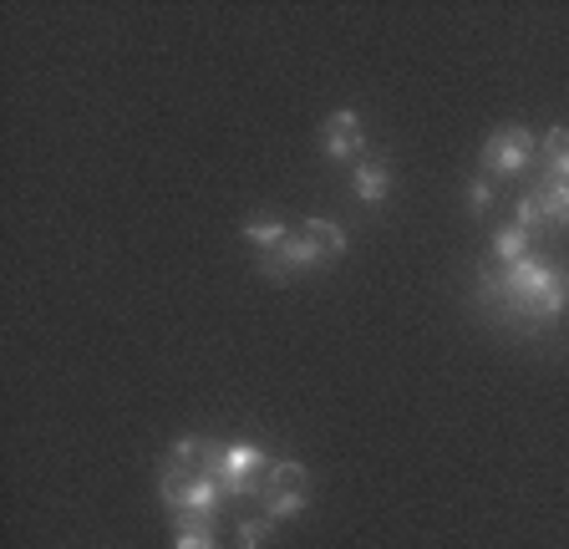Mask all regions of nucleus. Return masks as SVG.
Listing matches in <instances>:
<instances>
[{
	"instance_id": "nucleus-1",
	"label": "nucleus",
	"mask_w": 569,
	"mask_h": 549,
	"mask_svg": "<svg viewBox=\"0 0 569 549\" xmlns=\"http://www.w3.org/2000/svg\"><path fill=\"white\" fill-rule=\"evenodd\" d=\"M483 296L498 300L493 311L509 326L523 331H539V326H555L569 306V280L559 264L549 260H519V264H498L493 274H483Z\"/></svg>"
},
{
	"instance_id": "nucleus-2",
	"label": "nucleus",
	"mask_w": 569,
	"mask_h": 549,
	"mask_svg": "<svg viewBox=\"0 0 569 549\" xmlns=\"http://www.w3.org/2000/svg\"><path fill=\"white\" fill-rule=\"evenodd\" d=\"M270 463H274V458L264 453V448H254V442H229V448H219V442H213L209 473H213V483L224 489V499H249V493L260 499Z\"/></svg>"
},
{
	"instance_id": "nucleus-3",
	"label": "nucleus",
	"mask_w": 569,
	"mask_h": 549,
	"mask_svg": "<svg viewBox=\"0 0 569 549\" xmlns=\"http://www.w3.org/2000/svg\"><path fill=\"white\" fill-rule=\"evenodd\" d=\"M533 158H539V143H533L529 128H498L483 143V173H493V179H519V173H529Z\"/></svg>"
},
{
	"instance_id": "nucleus-4",
	"label": "nucleus",
	"mask_w": 569,
	"mask_h": 549,
	"mask_svg": "<svg viewBox=\"0 0 569 549\" xmlns=\"http://www.w3.org/2000/svg\"><path fill=\"white\" fill-rule=\"evenodd\" d=\"M306 468L300 463H270V473H264V489H260V503L264 513H270L274 525H284V519H300L306 513Z\"/></svg>"
},
{
	"instance_id": "nucleus-5",
	"label": "nucleus",
	"mask_w": 569,
	"mask_h": 549,
	"mask_svg": "<svg viewBox=\"0 0 569 549\" xmlns=\"http://www.w3.org/2000/svg\"><path fill=\"white\" fill-rule=\"evenodd\" d=\"M320 153L331 158V163L367 153V132H361V118H356V112H331V118H326V128H320Z\"/></svg>"
},
{
	"instance_id": "nucleus-6",
	"label": "nucleus",
	"mask_w": 569,
	"mask_h": 549,
	"mask_svg": "<svg viewBox=\"0 0 569 549\" xmlns=\"http://www.w3.org/2000/svg\"><path fill=\"white\" fill-rule=\"evenodd\" d=\"M320 264H331L326 260V254L316 250V244H310L306 234H290L280 244V250L270 254V260H264V274H290V270H320Z\"/></svg>"
},
{
	"instance_id": "nucleus-7",
	"label": "nucleus",
	"mask_w": 569,
	"mask_h": 549,
	"mask_svg": "<svg viewBox=\"0 0 569 549\" xmlns=\"http://www.w3.org/2000/svg\"><path fill=\"white\" fill-rule=\"evenodd\" d=\"M239 234H244L249 244H254V250L270 260V254L280 250L284 239H290V224H284V219H274V214H249L244 224H239Z\"/></svg>"
},
{
	"instance_id": "nucleus-8",
	"label": "nucleus",
	"mask_w": 569,
	"mask_h": 549,
	"mask_svg": "<svg viewBox=\"0 0 569 549\" xmlns=\"http://www.w3.org/2000/svg\"><path fill=\"white\" fill-rule=\"evenodd\" d=\"M300 234H306L310 244H316V250L326 254V260H341V254L351 250V239H346V229L336 224V219H320V214H310L306 224H300Z\"/></svg>"
},
{
	"instance_id": "nucleus-9",
	"label": "nucleus",
	"mask_w": 569,
	"mask_h": 549,
	"mask_svg": "<svg viewBox=\"0 0 569 549\" xmlns=\"http://www.w3.org/2000/svg\"><path fill=\"white\" fill-rule=\"evenodd\" d=\"M533 209H539V224H569V183L539 179V189L529 193Z\"/></svg>"
},
{
	"instance_id": "nucleus-10",
	"label": "nucleus",
	"mask_w": 569,
	"mask_h": 549,
	"mask_svg": "<svg viewBox=\"0 0 569 549\" xmlns=\"http://www.w3.org/2000/svg\"><path fill=\"white\" fill-rule=\"evenodd\" d=\"M539 163H545V179L569 183V128H549L539 138Z\"/></svg>"
},
{
	"instance_id": "nucleus-11",
	"label": "nucleus",
	"mask_w": 569,
	"mask_h": 549,
	"mask_svg": "<svg viewBox=\"0 0 569 549\" xmlns=\"http://www.w3.org/2000/svg\"><path fill=\"white\" fill-rule=\"evenodd\" d=\"M356 199L361 203H381L391 193V168L387 163H371V158H361V163H356Z\"/></svg>"
},
{
	"instance_id": "nucleus-12",
	"label": "nucleus",
	"mask_w": 569,
	"mask_h": 549,
	"mask_svg": "<svg viewBox=\"0 0 569 549\" xmlns=\"http://www.w3.org/2000/svg\"><path fill=\"white\" fill-rule=\"evenodd\" d=\"M529 244H533L529 229L503 224V229L493 234V260H498V264H519V260H529Z\"/></svg>"
},
{
	"instance_id": "nucleus-13",
	"label": "nucleus",
	"mask_w": 569,
	"mask_h": 549,
	"mask_svg": "<svg viewBox=\"0 0 569 549\" xmlns=\"http://www.w3.org/2000/svg\"><path fill=\"white\" fill-rule=\"evenodd\" d=\"M274 535V519L270 513H254V519H244V525H239V545L244 549H264V539Z\"/></svg>"
},
{
	"instance_id": "nucleus-14",
	"label": "nucleus",
	"mask_w": 569,
	"mask_h": 549,
	"mask_svg": "<svg viewBox=\"0 0 569 549\" xmlns=\"http://www.w3.org/2000/svg\"><path fill=\"white\" fill-rule=\"evenodd\" d=\"M468 209H473V214H488V209H493V183L488 179L468 183Z\"/></svg>"
},
{
	"instance_id": "nucleus-15",
	"label": "nucleus",
	"mask_w": 569,
	"mask_h": 549,
	"mask_svg": "<svg viewBox=\"0 0 569 549\" xmlns=\"http://www.w3.org/2000/svg\"><path fill=\"white\" fill-rule=\"evenodd\" d=\"M173 549H219V545H213V535H193V529H183V535H173Z\"/></svg>"
}]
</instances>
